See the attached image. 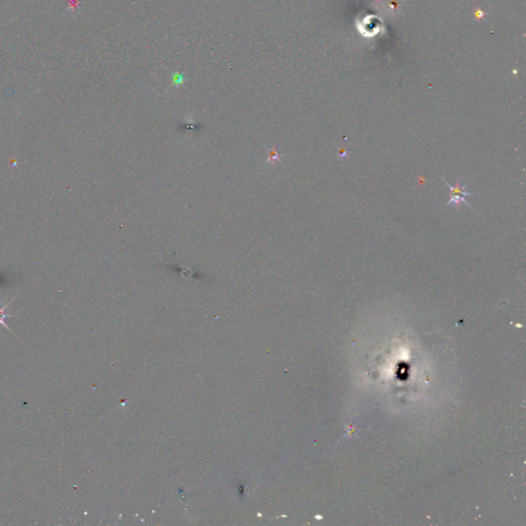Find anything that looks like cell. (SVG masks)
Wrapping results in <instances>:
<instances>
[{
    "label": "cell",
    "mask_w": 526,
    "mask_h": 526,
    "mask_svg": "<svg viewBox=\"0 0 526 526\" xmlns=\"http://www.w3.org/2000/svg\"><path fill=\"white\" fill-rule=\"evenodd\" d=\"M9 306V304H7L5 307H0V325H4L11 333H13V331L8 327V325L5 323V319L8 318V317H12L11 314H8V313H5V310L6 308ZM14 334V333H13Z\"/></svg>",
    "instance_id": "obj_2"
},
{
    "label": "cell",
    "mask_w": 526,
    "mask_h": 526,
    "mask_svg": "<svg viewBox=\"0 0 526 526\" xmlns=\"http://www.w3.org/2000/svg\"><path fill=\"white\" fill-rule=\"evenodd\" d=\"M447 183V182H446ZM449 188H450V198H449V201L447 202V205L452 203V204H455V205H459L461 202H466L467 204H469L466 200H465V197L468 196V195H471L472 193L468 192L466 190L467 188V185H461L460 181L457 180L455 185H450L449 183H447Z\"/></svg>",
    "instance_id": "obj_1"
}]
</instances>
